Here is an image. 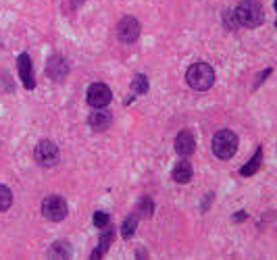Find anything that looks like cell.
I'll return each mask as SVG.
<instances>
[{
  "mask_svg": "<svg viewBox=\"0 0 277 260\" xmlns=\"http://www.w3.org/2000/svg\"><path fill=\"white\" fill-rule=\"evenodd\" d=\"M238 25H244L248 30H254L262 21H265V13H262V5L258 0H242L233 11Z\"/></svg>",
  "mask_w": 277,
  "mask_h": 260,
  "instance_id": "6da1fadb",
  "label": "cell"
},
{
  "mask_svg": "<svg viewBox=\"0 0 277 260\" xmlns=\"http://www.w3.org/2000/svg\"><path fill=\"white\" fill-rule=\"evenodd\" d=\"M186 81L192 90L196 92H206L215 84V69L206 63H194L186 71Z\"/></svg>",
  "mask_w": 277,
  "mask_h": 260,
  "instance_id": "7a4b0ae2",
  "label": "cell"
},
{
  "mask_svg": "<svg viewBox=\"0 0 277 260\" xmlns=\"http://www.w3.org/2000/svg\"><path fill=\"white\" fill-rule=\"evenodd\" d=\"M238 150V135L229 129H221L213 138V152L221 160H229Z\"/></svg>",
  "mask_w": 277,
  "mask_h": 260,
  "instance_id": "3957f363",
  "label": "cell"
},
{
  "mask_svg": "<svg viewBox=\"0 0 277 260\" xmlns=\"http://www.w3.org/2000/svg\"><path fill=\"white\" fill-rule=\"evenodd\" d=\"M59 156H61L59 146L52 140H42L34 150V158L40 167H54L59 162Z\"/></svg>",
  "mask_w": 277,
  "mask_h": 260,
  "instance_id": "277c9868",
  "label": "cell"
},
{
  "mask_svg": "<svg viewBox=\"0 0 277 260\" xmlns=\"http://www.w3.org/2000/svg\"><path fill=\"white\" fill-rule=\"evenodd\" d=\"M69 208H67V202L65 198L61 196H48L44 202H42V216L48 218L52 223H59L67 216Z\"/></svg>",
  "mask_w": 277,
  "mask_h": 260,
  "instance_id": "5b68a950",
  "label": "cell"
},
{
  "mask_svg": "<svg viewBox=\"0 0 277 260\" xmlns=\"http://www.w3.org/2000/svg\"><path fill=\"white\" fill-rule=\"evenodd\" d=\"M140 21L135 17H123L117 25V38L123 44H133L137 38H140Z\"/></svg>",
  "mask_w": 277,
  "mask_h": 260,
  "instance_id": "8992f818",
  "label": "cell"
},
{
  "mask_svg": "<svg viewBox=\"0 0 277 260\" xmlns=\"http://www.w3.org/2000/svg\"><path fill=\"white\" fill-rule=\"evenodd\" d=\"M86 100L92 108H102L106 106L110 100H113V92L106 84H92L88 88V94H86Z\"/></svg>",
  "mask_w": 277,
  "mask_h": 260,
  "instance_id": "52a82bcc",
  "label": "cell"
},
{
  "mask_svg": "<svg viewBox=\"0 0 277 260\" xmlns=\"http://www.w3.org/2000/svg\"><path fill=\"white\" fill-rule=\"evenodd\" d=\"M17 69H19V77L23 81V86L27 90H34L36 88V79H34V65H32V59L30 54H21L17 59Z\"/></svg>",
  "mask_w": 277,
  "mask_h": 260,
  "instance_id": "ba28073f",
  "label": "cell"
},
{
  "mask_svg": "<svg viewBox=\"0 0 277 260\" xmlns=\"http://www.w3.org/2000/svg\"><path fill=\"white\" fill-rule=\"evenodd\" d=\"M88 123H90V127L94 131H104L110 123H113V115H110L104 106L102 108H94L92 115L88 117Z\"/></svg>",
  "mask_w": 277,
  "mask_h": 260,
  "instance_id": "9c48e42d",
  "label": "cell"
},
{
  "mask_svg": "<svg viewBox=\"0 0 277 260\" xmlns=\"http://www.w3.org/2000/svg\"><path fill=\"white\" fill-rule=\"evenodd\" d=\"M46 73H48V77L52 81H61L69 73V65H67V61L63 57H50V61L46 65Z\"/></svg>",
  "mask_w": 277,
  "mask_h": 260,
  "instance_id": "30bf717a",
  "label": "cell"
},
{
  "mask_svg": "<svg viewBox=\"0 0 277 260\" xmlns=\"http://www.w3.org/2000/svg\"><path fill=\"white\" fill-rule=\"evenodd\" d=\"M194 150H196V138H194L190 131L177 133V138H175V152L179 156H190Z\"/></svg>",
  "mask_w": 277,
  "mask_h": 260,
  "instance_id": "8fae6325",
  "label": "cell"
},
{
  "mask_svg": "<svg viewBox=\"0 0 277 260\" xmlns=\"http://www.w3.org/2000/svg\"><path fill=\"white\" fill-rule=\"evenodd\" d=\"M104 231L100 233V239H98V248H96L94 252H92V258H100L102 254H106V250L110 248V243H113V237H115V231H113V227H102Z\"/></svg>",
  "mask_w": 277,
  "mask_h": 260,
  "instance_id": "7c38bea8",
  "label": "cell"
},
{
  "mask_svg": "<svg viewBox=\"0 0 277 260\" xmlns=\"http://www.w3.org/2000/svg\"><path fill=\"white\" fill-rule=\"evenodd\" d=\"M192 175L194 173H192V167H190L188 160H179L177 165H175V169H173V179L177 183H190Z\"/></svg>",
  "mask_w": 277,
  "mask_h": 260,
  "instance_id": "4fadbf2b",
  "label": "cell"
},
{
  "mask_svg": "<svg viewBox=\"0 0 277 260\" xmlns=\"http://www.w3.org/2000/svg\"><path fill=\"white\" fill-rule=\"evenodd\" d=\"M260 162H262V148H256V152H254V156L246 162V165L240 169V175L242 177H252L258 169H260Z\"/></svg>",
  "mask_w": 277,
  "mask_h": 260,
  "instance_id": "5bb4252c",
  "label": "cell"
},
{
  "mask_svg": "<svg viewBox=\"0 0 277 260\" xmlns=\"http://www.w3.org/2000/svg\"><path fill=\"white\" fill-rule=\"evenodd\" d=\"M148 77L144 75V73H135V77H133V81H131V94L133 96H142V94H146L148 92Z\"/></svg>",
  "mask_w": 277,
  "mask_h": 260,
  "instance_id": "9a60e30c",
  "label": "cell"
},
{
  "mask_svg": "<svg viewBox=\"0 0 277 260\" xmlns=\"http://www.w3.org/2000/svg\"><path fill=\"white\" fill-rule=\"evenodd\" d=\"M11 204H13V191L0 183V212H5L11 208Z\"/></svg>",
  "mask_w": 277,
  "mask_h": 260,
  "instance_id": "2e32d148",
  "label": "cell"
},
{
  "mask_svg": "<svg viewBox=\"0 0 277 260\" xmlns=\"http://www.w3.org/2000/svg\"><path fill=\"white\" fill-rule=\"evenodd\" d=\"M135 227H137V216L135 214H131V216H127L125 221H123V227H121V235L123 237H131L133 233H135Z\"/></svg>",
  "mask_w": 277,
  "mask_h": 260,
  "instance_id": "e0dca14e",
  "label": "cell"
},
{
  "mask_svg": "<svg viewBox=\"0 0 277 260\" xmlns=\"http://www.w3.org/2000/svg\"><path fill=\"white\" fill-rule=\"evenodd\" d=\"M92 223H94V227L102 229V227L110 225V216H108L106 212H94V216H92Z\"/></svg>",
  "mask_w": 277,
  "mask_h": 260,
  "instance_id": "ac0fdd59",
  "label": "cell"
},
{
  "mask_svg": "<svg viewBox=\"0 0 277 260\" xmlns=\"http://www.w3.org/2000/svg\"><path fill=\"white\" fill-rule=\"evenodd\" d=\"M57 254H61L63 258H67L69 254H71V250H69V245L65 243V241H57L52 245V250H50V256H57Z\"/></svg>",
  "mask_w": 277,
  "mask_h": 260,
  "instance_id": "d6986e66",
  "label": "cell"
},
{
  "mask_svg": "<svg viewBox=\"0 0 277 260\" xmlns=\"http://www.w3.org/2000/svg\"><path fill=\"white\" fill-rule=\"evenodd\" d=\"M152 208H155V204H152L150 198H142L140 202H137V210H140L144 216H150L152 214Z\"/></svg>",
  "mask_w": 277,
  "mask_h": 260,
  "instance_id": "ffe728a7",
  "label": "cell"
},
{
  "mask_svg": "<svg viewBox=\"0 0 277 260\" xmlns=\"http://www.w3.org/2000/svg\"><path fill=\"white\" fill-rule=\"evenodd\" d=\"M223 19H225V27H229V30L238 27V19H235L233 13H223Z\"/></svg>",
  "mask_w": 277,
  "mask_h": 260,
  "instance_id": "44dd1931",
  "label": "cell"
}]
</instances>
